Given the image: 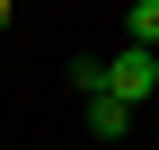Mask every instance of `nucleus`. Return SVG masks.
Wrapping results in <instances>:
<instances>
[{"mask_svg":"<svg viewBox=\"0 0 159 150\" xmlns=\"http://www.w3.org/2000/svg\"><path fill=\"white\" fill-rule=\"evenodd\" d=\"M150 88H159V53H142V44H124V53L106 62V97H124V106H142Z\"/></svg>","mask_w":159,"mask_h":150,"instance_id":"1","label":"nucleus"},{"mask_svg":"<svg viewBox=\"0 0 159 150\" xmlns=\"http://www.w3.org/2000/svg\"><path fill=\"white\" fill-rule=\"evenodd\" d=\"M89 133H97V141H124V133H133V106H124V97H97V106H89Z\"/></svg>","mask_w":159,"mask_h":150,"instance_id":"2","label":"nucleus"},{"mask_svg":"<svg viewBox=\"0 0 159 150\" xmlns=\"http://www.w3.org/2000/svg\"><path fill=\"white\" fill-rule=\"evenodd\" d=\"M124 44L159 53V0H133V9H124Z\"/></svg>","mask_w":159,"mask_h":150,"instance_id":"3","label":"nucleus"},{"mask_svg":"<svg viewBox=\"0 0 159 150\" xmlns=\"http://www.w3.org/2000/svg\"><path fill=\"white\" fill-rule=\"evenodd\" d=\"M71 88L97 106V97H106V62H89V53H80V62H71Z\"/></svg>","mask_w":159,"mask_h":150,"instance_id":"4","label":"nucleus"},{"mask_svg":"<svg viewBox=\"0 0 159 150\" xmlns=\"http://www.w3.org/2000/svg\"><path fill=\"white\" fill-rule=\"evenodd\" d=\"M0 35H9V0H0Z\"/></svg>","mask_w":159,"mask_h":150,"instance_id":"5","label":"nucleus"}]
</instances>
